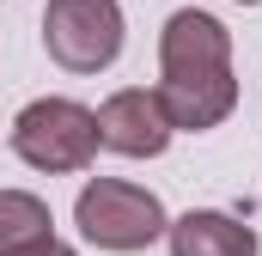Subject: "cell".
Instances as JSON below:
<instances>
[{"label":"cell","mask_w":262,"mask_h":256,"mask_svg":"<svg viewBox=\"0 0 262 256\" xmlns=\"http://www.w3.org/2000/svg\"><path fill=\"white\" fill-rule=\"evenodd\" d=\"M238 6H262V0H238Z\"/></svg>","instance_id":"obj_9"},{"label":"cell","mask_w":262,"mask_h":256,"mask_svg":"<svg viewBox=\"0 0 262 256\" xmlns=\"http://www.w3.org/2000/svg\"><path fill=\"white\" fill-rule=\"evenodd\" d=\"M159 104L171 128H220L238 110V79H232V31L201 12V6H177L159 31Z\"/></svg>","instance_id":"obj_1"},{"label":"cell","mask_w":262,"mask_h":256,"mask_svg":"<svg viewBox=\"0 0 262 256\" xmlns=\"http://www.w3.org/2000/svg\"><path fill=\"white\" fill-rule=\"evenodd\" d=\"M171 116L159 104V92L146 86H128V92H110L104 110H98V146L122 153V159H159L171 146Z\"/></svg>","instance_id":"obj_5"},{"label":"cell","mask_w":262,"mask_h":256,"mask_svg":"<svg viewBox=\"0 0 262 256\" xmlns=\"http://www.w3.org/2000/svg\"><path fill=\"white\" fill-rule=\"evenodd\" d=\"M73 226H79V238L85 244H98V250H146V244H159L165 232H171V220H165V201L152 189H140V183H122V177H92L79 201H73Z\"/></svg>","instance_id":"obj_2"},{"label":"cell","mask_w":262,"mask_h":256,"mask_svg":"<svg viewBox=\"0 0 262 256\" xmlns=\"http://www.w3.org/2000/svg\"><path fill=\"white\" fill-rule=\"evenodd\" d=\"M6 256H73V244H61V238H43V244H25V250H6Z\"/></svg>","instance_id":"obj_8"},{"label":"cell","mask_w":262,"mask_h":256,"mask_svg":"<svg viewBox=\"0 0 262 256\" xmlns=\"http://www.w3.org/2000/svg\"><path fill=\"white\" fill-rule=\"evenodd\" d=\"M43 49L67 73H104L122 55V0H49Z\"/></svg>","instance_id":"obj_4"},{"label":"cell","mask_w":262,"mask_h":256,"mask_svg":"<svg viewBox=\"0 0 262 256\" xmlns=\"http://www.w3.org/2000/svg\"><path fill=\"white\" fill-rule=\"evenodd\" d=\"M49 226H55V220H49V201H43V195H31V189H0V256L55 238Z\"/></svg>","instance_id":"obj_7"},{"label":"cell","mask_w":262,"mask_h":256,"mask_svg":"<svg viewBox=\"0 0 262 256\" xmlns=\"http://www.w3.org/2000/svg\"><path fill=\"white\" fill-rule=\"evenodd\" d=\"M12 153L49 177L85 171L98 159V110H85L73 98H37L12 116Z\"/></svg>","instance_id":"obj_3"},{"label":"cell","mask_w":262,"mask_h":256,"mask_svg":"<svg viewBox=\"0 0 262 256\" xmlns=\"http://www.w3.org/2000/svg\"><path fill=\"white\" fill-rule=\"evenodd\" d=\"M165 244H171V256H256V232L232 214L189 207L183 220H171Z\"/></svg>","instance_id":"obj_6"}]
</instances>
